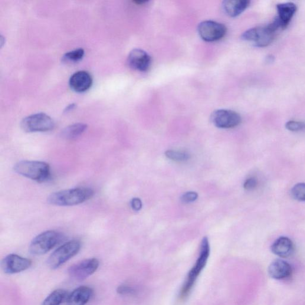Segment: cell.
<instances>
[{"instance_id": "1", "label": "cell", "mask_w": 305, "mask_h": 305, "mask_svg": "<svg viewBox=\"0 0 305 305\" xmlns=\"http://www.w3.org/2000/svg\"><path fill=\"white\" fill-rule=\"evenodd\" d=\"M93 195L94 191L90 188H74L52 193L48 197L47 202L55 206H74L87 201Z\"/></svg>"}, {"instance_id": "2", "label": "cell", "mask_w": 305, "mask_h": 305, "mask_svg": "<svg viewBox=\"0 0 305 305\" xmlns=\"http://www.w3.org/2000/svg\"><path fill=\"white\" fill-rule=\"evenodd\" d=\"M13 169L19 175L39 182L47 181L51 177L50 166L44 162L22 160L16 163Z\"/></svg>"}, {"instance_id": "3", "label": "cell", "mask_w": 305, "mask_h": 305, "mask_svg": "<svg viewBox=\"0 0 305 305\" xmlns=\"http://www.w3.org/2000/svg\"><path fill=\"white\" fill-rule=\"evenodd\" d=\"M209 254L210 247L208 238L205 237L203 238L202 241L199 257L194 266L190 271L185 283L182 285L181 291H180L179 297L181 299H185L191 291L200 274L202 273L207 264Z\"/></svg>"}, {"instance_id": "4", "label": "cell", "mask_w": 305, "mask_h": 305, "mask_svg": "<svg viewBox=\"0 0 305 305\" xmlns=\"http://www.w3.org/2000/svg\"><path fill=\"white\" fill-rule=\"evenodd\" d=\"M63 235L56 231L50 230L42 232L32 240L29 252L34 255H42L53 249L63 240Z\"/></svg>"}, {"instance_id": "5", "label": "cell", "mask_w": 305, "mask_h": 305, "mask_svg": "<svg viewBox=\"0 0 305 305\" xmlns=\"http://www.w3.org/2000/svg\"><path fill=\"white\" fill-rule=\"evenodd\" d=\"M81 242L78 240H71L61 246L52 253L48 259V267L55 270L65 262L75 257L81 249Z\"/></svg>"}, {"instance_id": "6", "label": "cell", "mask_w": 305, "mask_h": 305, "mask_svg": "<svg viewBox=\"0 0 305 305\" xmlns=\"http://www.w3.org/2000/svg\"><path fill=\"white\" fill-rule=\"evenodd\" d=\"M21 126L26 133L47 132L53 130L54 123L47 114L39 113L24 118Z\"/></svg>"}, {"instance_id": "7", "label": "cell", "mask_w": 305, "mask_h": 305, "mask_svg": "<svg viewBox=\"0 0 305 305\" xmlns=\"http://www.w3.org/2000/svg\"><path fill=\"white\" fill-rule=\"evenodd\" d=\"M275 35L276 32L268 25L249 29L242 34L241 38L243 40L254 42L256 47H265L273 42Z\"/></svg>"}, {"instance_id": "8", "label": "cell", "mask_w": 305, "mask_h": 305, "mask_svg": "<svg viewBox=\"0 0 305 305\" xmlns=\"http://www.w3.org/2000/svg\"><path fill=\"white\" fill-rule=\"evenodd\" d=\"M99 261L96 258L87 259L78 262L68 269V274L74 280L83 281L93 275L99 267Z\"/></svg>"}, {"instance_id": "9", "label": "cell", "mask_w": 305, "mask_h": 305, "mask_svg": "<svg viewBox=\"0 0 305 305\" xmlns=\"http://www.w3.org/2000/svg\"><path fill=\"white\" fill-rule=\"evenodd\" d=\"M198 33L203 40L207 42L218 41L227 34V28L220 23L206 21L198 26Z\"/></svg>"}, {"instance_id": "10", "label": "cell", "mask_w": 305, "mask_h": 305, "mask_svg": "<svg viewBox=\"0 0 305 305\" xmlns=\"http://www.w3.org/2000/svg\"><path fill=\"white\" fill-rule=\"evenodd\" d=\"M211 120L219 129H232L240 125L241 117L236 111L228 109H218L211 114Z\"/></svg>"}, {"instance_id": "11", "label": "cell", "mask_w": 305, "mask_h": 305, "mask_svg": "<svg viewBox=\"0 0 305 305\" xmlns=\"http://www.w3.org/2000/svg\"><path fill=\"white\" fill-rule=\"evenodd\" d=\"M32 265V261L28 258L18 255L11 254L3 259L1 266L6 274H14L28 270Z\"/></svg>"}, {"instance_id": "12", "label": "cell", "mask_w": 305, "mask_h": 305, "mask_svg": "<svg viewBox=\"0 0 305 305\" xmlns=\"http://www.w3.org/2000/svg\"><path fill=\"white\" fill-rule=\"evenodd\" d=\"M128 62L134 70L146 72L149 70L152 58L145 51L137 48L130 52Z\"/></svg>"}, {"instance_id": "13", "label": "cell", "mask_w": 305, "mask_h": 305, "mask_svg": "<svg viewBox=\"0 0 305 305\" xmlns=\"http://www.w3.org/2000/svg\"><path fill=\"white\" fill-rule=\"evenodd\" d=\"M93 84L91 75L87 71H78L72 75L70 85L72 90L77 93H84L90 89Z\"/></svg>"}, {"instance_id": "14", "label": "cell", "mask_w": 305, "mask_h": 305, "mask_svg": "<svg viewBox=\"0 0 305 305\" xmlns=\"http://www.w3.org/2000/svg\"><path fill=\"white\" fill-rule=\"evenodd\" d=\"M268 271L271 278L282 280L290 276L292 274V268L287 262L277 260L272 262L268 267Z\"/></svg>"}, {"instance_id": "15", "label": "cell", "mask_w": 305, "mask_h": 305, "mask_svg": "<svg viewBox=\"0 0 305 305\" xmlns=\"http://www.w3.org/2000/svg\"><path fill=\"white\" fill-rule=\"evenodd\" d=\"M93 294V290L88 286L78 287L69 294L68 305H85L90 301Z\"/></svg>"}, {"instance_id": "16", "label": "cell", "mask_w": 305, "mask_h": 305, "mask_svg": "<svg viewBox=\"0 0 305 305\" xmlns=\"http://www.w3.org/2000/svg\"><path fill=\"white\" fill-rule=\"evenodd\" d=\"M294 245L289 238L281 237L275 240L271 246V251L274 254L281 258L290 257L294 252Z\"/></svg>"}, {"instance_id": "17", "label": "cell", "mask_w": 305, "mask_h": 305, "mask_svg": "<svg viewBox=\"0 0 305 305\" xmlns=\"http://www.w3.org/2000/svg\"><path fill=\"white\" fill-rule=\"evenodd\" d=\"M250 3L248 0H226L222 3V8L228 16L236 17L245 11Z\"/></svg>"}, {"instance_id": "18", "label": "cell", "mask_w": 305, "mask_h": 305, "mask_svg": "<svg viewBox=\"0 0 305 305\" xmlns=\"http://www.w3.org/2000/svg\"><path fill=\"white\" fill-rule=\"evenodd\" d=\"M278 16L283 29L286 28L289 24L291 19L297 11V7L293 3H280L277 6Z\"/></svg>"}, {"instance_id": "19", "label": "cell", "mask_w": 305, "mask_h": 305, "mask_svg": "<svg viewBox=\"0 0 305 305\" xmlns=\"http://www.w3.org/2000/svg\"><path fill=\"white\" fill-rule=\"evenodd\" d=\"M69 294L66 290H55L45 298L42 305H60L67 300Z\"/></svg>"}, {"instance_id": "20", "label": "cell", "mask_w": 305, "mask_h": 305, "mask_svg": "<svg viewBox=\"0 0 305 305\" xmlns=\"http://www.w3.org/2000/svg\"><path fill=\"white\" fill-rule=\"evenodd\" d=\"M87 129L86 124L77 123L68 126L62 132V136L68 140L77 139L83 134Z\"/></svg>"}, {"instance_id": "21", "label": "cell", "mask_w": 305, "mask_h": 305, "mask_svg": "<svg viewBox=\"0 0 305 305\" xmlns=\"http://www.w3.org/2000/svg\"><path fill=\"white\" fill-rule=\"evenodd\" d=\"M85 51L83 48H78L77 50L67 52L63 57L62 61L65 63H75L80 61L83 58Z\"/></svg>"}, {"instance_id": "22", "label": "cell", "mask_w": 305, "mask_h": 305, "mask_svg": "<svg viewBox=\"0 0 305 305\" xmlns=\"http://www.w3.org/2000/svg\"><path fill=\"white\" fill-rule=\"evenodd\" d=\"M165 155L168 159L175 162H185L190 158L188 153L172 150L166 151Z\"/></svg>"}, {"instance_id": "23", "label": "cell", "mask_w": 305, "mask_h": 305, "mask_svg": "<svg viewBox=\"0 0 305 305\" xmlns=\"http://www.w3.org/2000/svg\"><path fill=\"white\" fill-rule=\"evenodd\" d=\"M292 198L298 201L305 202V183H297L291 190Z\"/></svg>"}, {"instance_id": "24", "label": "cell", "mask_w": 305, "mask_h": 305, "mask_svg": "<svg viewBox=\"0 0 305 305\" xmlns=\"http://www.w3.org/2000/svg\"><path fill=\"white\" fill-rule=\"evenodd\" d=\"M286 129L292 132L302 131L305 129V123L300 121L290 120L286 124Z\"/></svg>"}, {"instance_id": "25", "label": "cell", "mask_w": 305, "mask_h": 305, "mask_svg": "<svg viewBox=\"0 0 305 305\" xmlns=\"http://www.w3.org/2000/svg\"><path fill=\"white\" fill-rule=\"evenodd\" d=\"M118 293L123 295L133 294L136 292V290L133 287L128 285H122L117 288Z\"/></svg>"}, {"instance_id": "26", "label": "cell", "mask_w": 305, "mask_h": 305, "mask_svg": "<svg viewBox=\"0 0 305 305\" xmlns=\"http://www.w3.org/2000/svg\"><path fill=\"white\" fill-rule=\"evenodd\" d=\"M258 186V180L254 178V177H251L246 180L244 183V189L247 190H253L257 188Z\"/></svg>"}, {"instance_id": "27", "label": "cell", "mask_w": 305, "mask_h": 305, "mask_svg": "<svg viewBox=\"0 0 305 305\" xmlns=\"http://www.w3.org/2000/svg\"><path fill=\"white\" fill-rule=\"evenodd\" d=\"M198 198V193L196 192H188L182 197V201L185 203L195 202Z\"/></svg>"}, {"instance_id": "28", "label": "cell", "mask_w": 305, "mask_h": 305, "mask_svg": "<svg viewBox=\"0 0 305 305\" xmlns=\"http://www.w3.org/2000/svg\"><path fill=\"white\" fill-rule=\"evenodd\" d=\"M131 205L134 211H139L142 208V202L139 198H134L131 201Z\"/></svg>"}, {"instance_id": "29", "label": "cell", "mask_w": 305, "mask_h": 305, "mask_svg": "<svg viewBox=\"0 0 305 305\" xmlns=\"http://www.w3.org/2000/svg\"><path fill=\"white\" fill-rule=\"evenodd\" d=\"M75 106V104H72L69 105V106L67 107V109H65V111H69L74 109Z\"/></svg>"}]
</instances>
